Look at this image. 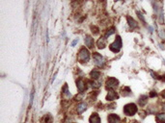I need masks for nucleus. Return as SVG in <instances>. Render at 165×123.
I'll return each mask as SVG.
<instances>
[{"instance_id":"f8f14e48","label":"nucleus","mask_w":165,"mask_h":123,"mask_svg":"<svg viewBox=\"0 0 165 123\" xmlns=\"http://www.w3.org/2000/svg\"><path fill=\"white\" fill-rule=\"evenodd\" d=\"M87 109V104L82 102V103H79L78 105L76 106V112H78V114H82L84 111H86Z\"/></svg>"},{"instance_id":"6ab92c4d","label":"nucleus","mask_w":165,"mask_h":123,"mask_svg":"<svg viewBox=\"0 0 165 123\" xmlns=\"http://www.w3.org/2000/svg\"><path fill=\"white\" fill-rule=\"evenodd\" d=\"M115 33V28L114 27H112V28H110L109 30H107V32L105 33V35H104V39H106L107 38H109L112 34H114Z\"/></svg>"},{"instance_id":"bb28decb","label":"nucleus","mask_w":165,"mask_h":123,"mask_svg":"<svg viewBox=\"0 0 165 123\" xmlns=\"http://www.w3.org/2000/svg\"><path fill=\"white\" fill-rule=\"evenodd\" d=\"M161 97L165 99V89H164V90H163V91L161 92Z\"/></svg>"},{"instance_id":"f03ea898","label":"nucleus","mask_w":165,"mask_h":123,"mask_svg":"<svg viewBox=\"0 0 165 123\" xmlns=\"http://www.w3.org/2000/svg\"><path fill=\"white\" fill-rule=\"evenodd\" d=\"M137 111H138V108H137V106L135 105L134 103L127 104V105L124 107V112H125V116H134V115L137 112Z\"/></svg>"},{"instance_id":"aec40b11","label":"nucleus","mask_w":165,"mask_h":123,"mask_svg":"<svg viewBox=\"0 0 165 123\" xmlns=\"http://www.w3.org/2000/svg\"><path fill=\"white\" fill-rule=\"evenodd\" d=\"M83 3V0H73L72 2V6L73 8H77V6H79Z\"/></svg>"},{"instance_id":"4468645a","label":"nucleus","mask_w":165,"mask_h":123,"mask_svg":"<svg viewBox=\"0 0 165 123\" xmlns=\"http://www.w3.org/2000/svg\"><path fill=\"white\" fill-rule=\"evenodd\" d=\"M147 102H148V97L147 95H141L138 99V103L141 107H144L145 105L147 104Z\"/></svg>"},{"instance_id":"4be33fe9","label":"nucleus","mask_w":165,"mask_h":123,"mask_svg":"<svg viewBox=\"0 0 165 123\" xmlns=\"http://www.w3.org/2000/svg\"><path fill=\"white\" fill-rule=\"evenodd\" d=\"M136 14H137V16L139 17V19H140V20H141V21H142V22H143V23L145 24V17H144V16H143V15H142V14H141L140 12H138V11L136 12Z\"/></svg>"},{"instance_id":"dca6fc26","label":"nucleus","mask_w":165,"mask_h":123,"mask_svg":"<svg viewBox=\"0 0 165 123\" xmlns=\"http://www.w3.org/2000/svg\"><path fill=\"white\" fill-rule=\"evenodd\" d=\"M121 92H122V94H123L124 96H128V95L131 94V90H130V89L129 87L123 88L122 90H121Z\"/></svg>"},{"instance_id":"1a4fd4ad","label":"nucleus","mask_w":165,"mask_h":123,"mask_svg":"<svg viewBox=\"0 0 165 123\" xmlns=\"http://www.w3.org/2000/svg\"><path fill=\"white\" fill-rule=\"evenodd\" d=\"M117 98H119V95L117 94V92L112 90V89L108 92L107 96H106V100L107 101H113V100L117 99Z\"/></svg>"},{"instance_id":"9b49d317","label":"nucleus","mask_w":165,"mask_h":123,"mask_svg":"<svg viewBox=\"0 0 165 123\" xmlns=\"http://www.w3.org/2000/svg\"><path fill=\"white\" fill-rule=\"evenodd\" d=\"M89 120H90V123H101V117L99 116L98 114H96V112H94V114L91 115Z\"/></svg>"},{"instance_id":"b1692460","label":"nucleus","mask_w":165,"mask_h":123,"mask_svg":"<svg viewBox=\"0 0 165 123\" xmlns=\"http://www.w3.org/2000/svg\"><path fill=\"white\" fill-rule=\"evenodd\" d=\"M92 29H94V34H99V28L96 26H92Z\"/></svg>"},{"instance_id":"a211bd4d","label":"nucleus","mask_w":165,"mask_h":123,"mask_svg":"<svg viewBox=\"0 0 165 123\" xmlns=\"http://www.w3.org/2000/svg\"><path fill=\"white\" fill-rule=\"evenodd\" d=\"M88 84H90L91 88H93V89H99L101 87V83H99V82H96V80H94L93 82L89 81Z\"/></svg>"},{"instance_id":"39448f33","label":"nucleus","mask_w":165,"mask_h":123,"mask_svg":"<svg viewBox=\"0 0 165 123\" xmlns=\"http://www.w3.org/2000/svg\"><path fill=\"white\" fill-rule=\"evenodd\" d=\"M93 59H94V64L99 67L103 66V65L105 64V61H104L103 57L99 53H94L93 54Z\"/></svg>"},{"instance_id":"2eb2a0df","label":"nucleus","mask_w":165,"mask_h":123,"mask_svg":"<svg viewBox=\"0 0 165 123\" xmlns=\"http://www.w3.org/2000/svg\"><path fill=\"white\" fill-rule=\"evenodd\" d=\"M90 77L93 80H98L101 77V72L99 70H92L90 72Z\"/></svg>"},{"instance_id":"f3484780","label":"nucleus","mask_w":165,"mask_h":123,"mask_svg":"<svg viewBox=\"0 0 165 123\" xmlns=\"http://www.w3.org/2000/svg\"><path fill=\"white\" fill-rule=\"evenodd\" d=\"M106 46V43H105V39L104 38H101L98 40V47L100 49H103L104 47Z\"/></svg>"},{"instance_id":"7ed1b4c3","label":"nucleus","mask_w":165,"mask_h":123,"mask_svg":"<svg viewBox=\"0 0 165 123\" xmlns=\"http://www.w3.org/2000/svg\"><path fill=\"white\" fill-rule=\"evenodd\" d=\"M109 48L114 53H118L119 51L121 50V48H122V39H121L120 36L116 37V39L114 40L113 43H111L109 45Z\"/></svg>"},{"instance_id":"6e6552de","label":"nucleus","mask_w":165,"mask_h":123,"mask_svg":"<svg viewBox=\"0 0 165 123\" xmlns=\"http://www.w3.org/2000/svg\"><path fill=\"white\" fill-rule=\"evenodd\" d=\"M107 119H108V122H109V123H120V121H121L120 116H119L118 115H114V114L109 115Z\"/></svg>"},{"instance_id":"2f4dec72","label":"nucleus","mask_w":165,"mask_h":123,"mask_svg":"<svg viewBox=\"0 0 165 123\" xmlns=\"http://www.w3.org/2000/svg\"><path fill=\"white\" fill-rule=\"evenodd\" d=\"M116 1H118V0H116Z\"/></svg>"},{"instance_id":"ddd939ff","label":"nucleus","mask_w":165,"mask_h":123,"mask_svg":"<svg viewBox=\"0 0 165 123\" xmlns=\"http://www.w3.org/2000/svg\"><path fill=\"white\" fill-rule=\"evenodd\" d=\"M156 120L158 123H165V112H159L156 116Z\"/></svg>"},{"instance_id":"20e7f679","label":"nucleus","mask_w":165,"mask_h":123,"mask_svg":"<svg viewBox=\"0 0 165 123\" xmlns=\"http://www.w3.org/2000/svg\"><path fill=\"white\" fill-rule=\"evenodd\" d=\"M105 85H106V89H116L118 87L119 81L116 78L110 77V78H108L107 80H106Z\"/></svg>"},{"instance_id":"cd10ccee","label":"nucleus","mask_w":165,"mask_h":123,"mask_svg":"<svg viewBox=\"0 0 165 123\" xmlns=\"http://www.w3.org/2000/svg\"><path fill=\"white\" fill-rule=\"evenodd\" d=\"M161 108H162V110L165 112V102H164V103L162 104V106H161Z\"/></svg>"},{"instance_id":"393cba45","label":"nucleus","mask_w":165,"mask_h":123,"mask_svg":"<svg viewBox=\"0 0 165 123\" xmlns=\"http://www.w3.org/2000/svg\"><path fill=\"white\" fill-rule=\"evenodd\" d=\"M77 43H78V39H75L73 42L72 43V46H75V44H76Z\"/></svg>"},{"instance_id":"412c9836","label":"nucleus","mask_w":165,"mask_h":123,"mask_svg":"<svg viewBox=\"0 0 165 123\" xmlns=\"http://www.w3.org/2000/svg\"><path fill=\"white\" fill-rule=\"evenodd\" d=\"M62 92H63V94H66V95H68V96H71V93H70V91H69V89H68V85H65L64 86V88L62 89Z\"/></svg>"},{"instance_id":"a878e982","label":"nucleus","mask_w":165,"mask_h":123,"mask_svg":"<svg viewBox=\"0 0 165 123\" xmlns=\"http://www.w3.org/2000/svg\"><path fill=\"white\" fill-rule=\"evenodd\" d=\"M33 97H34V92L32 91L31 96H30V104H31V105H32V103H33Z\"/></svg>"},{"instance_id":"9d476101","label":"nucleus","mask_w":165,"mask_h":123,"mask_svg":"<svg viewBox=\"0 0 165 123\" xmlns=\"http://www.w3.org/2000/svg\"><path fill=\"white\" fill-rule=\"evenodd\" d=\"M127 20H128V23H129V25L131 29L138 28V22L135 21L131 16H127Z\"/></svg>"},{"instance_id":"7c9ffc66","label":"nucleus","mask_w":165,"mask_h":123,"mask_svg":"<svg viewBox=\"0 0 165 123\" xmlns=\"http://www.w3.org/2000/svg\"><path fill=\"white\" fill-rule=\"evenodd\" d=\"M163 63H164V65H165V60H163Z\"/></svg>"},{"instance_id":"0eeeda50","label":"nucleus","mask_w":165,"mask_h":123,"mask_svg":"<svg viewBox=\"0 0 165 123\" xmlns=\"http://www.w3.org/2000/svg\"><path fill=\"white\" fill-rule=\"evenodd\" d=\"M84 42H85V45L88 48H93L94 47V39L91 36H88V35L85 36Z\"/></svg>"},{"instance_id":"5701e85b","label":"nucleus","mask_w":165,"mask_h":123,"mask_svg":"<svg viewBox=\"0 0 165 123\" xmlns=\"http://www.w3.org/2000/svg\"><path fill=\"white\" fill-rule=\"evenodd\" d=\"M156 96H158V92L156 90H152L150 93V97H156Z\"/></svg>"},{"instance_id":"f257e3e1","label":"nucleus","mask_w":165,"mask_h":123,"mask_svg":"<svg viewBox=\"0 0 165 123\" xmlns=\"http://www.w3.org/2000/svg\"><path fill=\"white\" fill-rule=\"evenodd\" d=\"M77 60H78L79 63H87V62H89L90 60V52L89 50L85 48V47H82L79 52H78V55H77Z\"/></svg>"},{"instance_id":"c85d7f7f","label":"nucleus","mask_w":165,"mask_h":123,"mask_svg":"<svg viewBox=\"0 0 165 123\" xmlns=\"http://www.w3.org/2000/svg\"><path fill=\"white\" fill-rule=\"evenodd\" d=\"M46 42L48 43V32H47V30H46Z\"/></svg>"},{"instance_id":"c756f323","label":"nucleus","mask_w":165,"mask_h":123,"mask_svg":"<svg viewBox=\"0 0 165 123\" xmlns=\"http://www.w3.org/2000/svg\"><path fill=\"white\" fill-rule=\"evenodd\" d=\"M132 123H139V122H138V121H133Z\"/></svg>"},{"instance_id":"423d86ee","label":"nucleus","mask_w":165,"mask_h":123,"mask_svg":"<svg viewBox=\"0 0 165 123\" xmlns=\"http://www.w3.org/2000/svg\"><path fill=\"white\" fill-rule=\"evenodd\" d=\"M76 87H77V89H78L79 92H83L85 89H86V84L85 82L82 80V79H77L76 80Z\"/></svg>"}]
</instances>
